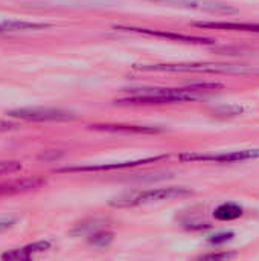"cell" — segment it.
<instances>
[{
  "mask_svg": "<svg viewBox=\"0 0 259 261\" xmlns=\"http://www.w3.org/2000/svg\"><path fill=\"white\" fill-rule=\"evenodd\" d=\"M221 87L218 83H203L189 87L177 89H148L142 92H134L127 98H121L116 102L121 106H151V104H174V102H188L198 101L206 98L205 90Z\"/></svg>",
  "mask_w": 259,
  "mask_h": 261,
  "instance_id": "6da1fadb",
  "label": "cell"
},
{
  "mask_svg": "<svg viewBox=\"0 0 259 261\" xmlns=\"http://www.w3.org/2000/svg\"><path fill=\"white\" fill-rule=\"evenodd\" d=\"M134 69L142 72H191V73H224V75H253L259 67L231 63H166V64H140Z\"/></svg>",
  "mask_w": 259,
  "mask_h": 261,
  "instance_id": "7a4b0ae2",
  "label": "cell"
},
{
  "mask_svg": "<svg viewBox=\"0 0 259 261\" xmlns=\"http://www.w3.org/2000/svg\"><path fill=\"white\" fill-rule=\"evenodd\" d=\"M191 194H192V191L188 188H183V187L151 188V190L124 194V196L114 199L111 202V205L116 208H133V206L150 205V203H157V202H165V200H172V199H182V197H188Z\"/></svg>",
  "mask_w": 259,
  "mask_h": 261,
  "instance_id": "3957f363",
  "label": "cell"
},
{
  "mask_svg": "<svg viewBox=\"0 0 259 261\" xmlns=\"http://www.w3.org/2000/svg\"><path fill=\"white\" fill-rule=\"evenodd\" d=\"M183 162H243L259 159V148H249V150H238V151H223V153H183L179 156Z\"/></svg>",
  "mask_w": 259,
  "mask_h": 261,
  "instance_id": "277c9868",
  "label": "cell"
},
{
  "mask_svg": "<svg viewBox=\"0 0 259 261\" xmlns=\"http://www.w3.org/2000/svg\"><path fill=\"white\" fill-rule=\"evenodd\" d=\"M8 116L21 119V121H70L76 116L72 112L61 110V109H50V107H21L6 112Z\"/></svg>",
  "mask_w": 259,
  "mask_h": 261,
  "instance_id": "5b68a950",
  "label": "cell"
},
{
  "mask_svg": "<svg viewBox=\"0 0 259 261\" xmlns=\"http://www.w3.org/2000/svg\"><path fill=\"white\" fill-rule=\"evenodd\" d=\"M168 159L166 154L160 156H153L147 159H136V161H127V162H118V164H101V165H85V167H66L60 168L58 171L63 173H92V171H111V170H121V168H131V167H139V165H148V164H156L159 161Z\"/></svg>",
  "mask_w": 259,
  "mask_h": 261,
  "instance_id": "8992f818",
  "label": "cell"
},
{
  "mask_svg": "<svg viewBox=\"0 0 259 261\" xmlns=\"http://www.w3.org/2000/svg\"><path fill=\"white\" fill-rule=\"evenodd\" d=\"M153 2L171 5V6H180V8H186V9L206 11V12H212V14H235L238 11L237 8H234L231 5L212 2V0H153Z\"/></svg>",
  "mask_w": 259,
  "mask_h": 261,
  "instance_id": "52a82bcc",
  "label": "cell"
},
{
  "mask_svg": "<svg viewBox=\"0 0 259 261\" xmlns=\"http://www.w3.org/2000/svg\"><path fill=\"white\" fill-rule=\"evenodd\" d=\"M50 246H52V243H50V242H47V240L35 242V243H29V245L21 246V248H17V249L6 251L5 254H2V258H3V260H9V261L29 260V258H32L34 255H37V254H41V252L49 251V249H50Z\"/></svg>",
  "mask_w": 259,
  "mask_h": 261,
  "instance_id": "ba28073f",
  "label": "cell"
},
{
  "mask_svg": "<svg viewBox=\"0 0 259 261\" xmlns=\"http://www.w3.org/2000/svg\"><path fill=\"white\" fill-rule=\"evenodd\" d=\"M116 29L119 31H128V32H137V34H145V35H156V37H163L169 40H177V41H185V43H197V44H209L212 41L202 38V37H192V35H183V34H172V32H162V31H153L147 28H124L118 26Z\"/></svg>",
  "mask_w": 259,
  "mask_h": 261,
  "instance_id": "9c48e42d",
  "label": "cell"
},
{
  "mask_svg": "<svg viewBox=\"0 0 259 261\" xmlns=\"http://www.w3.org/2000/svg\"><path fill=\"white\" fill-rule=\"evenodd\" d=\"M197 28H209L220 31H243V32H259V23H237V21H194Z\"/></svg>",
  "mask_w": 259,
  "mask_h": 261,
  "instance_id": "30bf717a",
  "label": "cell"
},
{
  "mask_svg": "<svg viewBox=\"0 0 259 261\" xmlns=\"http://www.w3.org/2000/svg\"><path fill=\"white\" fill-rule=\"evenodd\" d=\"M50 24L37 23V21H23V20H3L0 21V34L6 32H24V31H40L46 29Z\"/></svg>",
  "mask_w": 259,
  "mask_h": 261,
  "instance_id": "8fae6325",
  "label": "cell"
},
{
  "mask_svg": "<svg viewBox=\"0 0 259 261\" xmlns=\"http://www.w3.org/2000/svg\"><path fill=\"white\" fill-rule=\"evenodd\" d=\"M241 216H243V208L234 202L221 203L220 206H217L214 210V217L217 220H223V222H231V220L240 219Z\"/></svg>",
  "mask_w": 259,
  "mask_h": 261,
  "instance_id": "7c38bea8",
  "label": "cell"
},
{
  "mask_svg": "<svg viewBox=\"0 0 259 261\" xmlns=\"http://www.w3.org/2000/svg\"><path fill=\"white\" fill-rule=\"evenodd\" d=\"M41 184H43L41 180H18V182L0 184V196L2 194H15V193L29 191L32 188L40 187Z\"/></svg>",
  "mask_w": 259,
  "mask_h": 261,
  "instance_id": "4fadbf2b",
  "label": "cell"
},
{
  "mask_svg": "<svg viewBox=\"0 0 259 261\" xmlns=\"http://www.w3.org/2000/svg\"><path fill=\"white\" fill-rule=\"evenodd\" d=\"M93 130H104V132H125V133H154L159 128H153V127H140V125H111V124H105V125H92Z\"/></svg>",
  "mask_w": 259,
  "mask_h": 261,
  "instance_id": "5bb4252c",
  "label": "cell"
},
{
  "mask_svg": "<svg viewBox=\"0 0 259 261\" xmlns=\"http://www.w3.org/2000/svg\"><path fill=\"white\" fill-rule=\"evenodd\" d=\"M21 170V164L17 161H0V176L14 174Z\"/></svg>",
  "mask_w": 259,
  "mask_h": 261,
  "instance_id": "9a60e30c",
  "label": "cell"
},
{
  "mask_svg": "<svg viewBox=\"0 0 259 261\" xmlns=\"http://www.w3.org/2000/svg\"><path fill=\"white\" fill-rule=\"evenodd\" d=\"M234 239V232H227V231H224V232H218V234H215V236H212V237H209V243L211 245H214V246H220V245H224V243H227V242H231Z\"/></svg>",
  "mask_w": 259,
  "mask_h": 261,
  "instance_id": "2e32d148",
  "label": "cell"
},
{
  "mask_svg": "<svg viewBox=\"0 0 259 261\" xmlns=\"http://www.w3.org/2000/svg\"><path fill=\"white\" fill-rule=\"evenodd\" d=\"M113 236L111 234H93L90 239H89V243L90 245H95V246H107L110 242H111Z\"/></svg>",
  "mask_w": 259,
  "mask_h": 261,
  "instance_id": "e0dca14e",
  "label": "cell"
},
{
  "mask_svg": "<svg viewBox=\"0 0 259 261\" xmlns=\"http://www.w3.org/2000/svg\"><path fill=\"white\" fill-rule=\"evenodd\" d=\"M18 222V217H0V232L14 228Z\"/></svg>",
  "mask_w": 259,
  "mask_h": 261,
  "instance_id": "ac0fdd59",
  "label": "cell"
},
{
  "mask_svg": "<svg viewBox=\"0 0 259 261\" xmlns=\"http://www.w3.org/2000/svg\"><path fill=\"white\" fill-rule=\"evenodd\" d=\"M15 128H18L17 122H9V121L0 119V132H8V130H15Z\"/></svg>",
  "mask_w": 259,
  "mask_h": 261,
  "instance_id": "d6986e66",
  "label": "cell"
},
{
  "mask_svg": "<svg viewBox=\"0 0 259 261\" xmlns=\"http://www.w3.org/2000/svg\"><path fill=\"white\" fill-rule=\"evenodd\" d=\"M231 257H234V255L232 254H227V252H224V254H209V255H205V258H211V260H227Z\"/></svg>",
  "mask_w": 259,
  "mask_h": 261,
  "instance_id": "ffe728a7",
  "label": "cell"
}]
</instances>
